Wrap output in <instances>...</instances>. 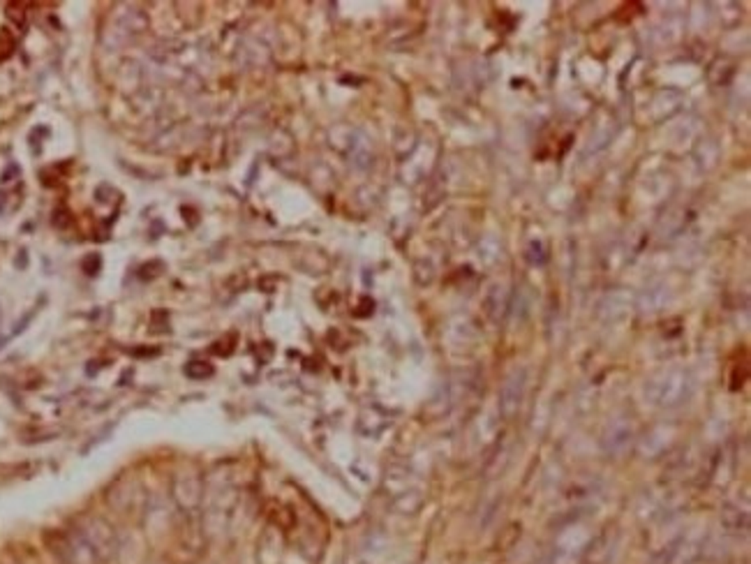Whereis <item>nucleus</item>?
Wrapping results in <instances>:
<instances>
[{
	"instance_id": "nucleus-2",
	"label": "nucleus",
	"mask_w": 751,
	"mask_h": 564,
	"mask_svg": "<svg viewBox=\"0 0 751 564\" xmlns=\"http://www.w3.org/2000/svg\"><path fill=\"white\" fill-rule=\"evenodd\" d=\"M590 534L583 530H576L571 527V532H564L555 544V553H553V562L555 564H580L583 558L587 555V546H590Z\"/></svg>"
},
{
	"instance_id": "nucleus-3",
	"label": "nucleus",
	"mask_w": 751,
	"mask_h": 564,
	"mask_svg": "<svg viewBox=\"0 0 751 564\" xmlns=\"http://www.w3.org/2000/svg\"><path fill=\"white\" fill-rule=\"evenodd\" d=\"M684 393V379L682 377H668L659 382V393H656V398H659L661 405H673L682 398Z\"/></svg>"
},
{
	"instance_id": "nucleus-1",
	"label": "nucleus",
	"mask_w": 751,
	"mask_h": 564,
	"mask_svg": "<svg viewBox=\"0 0 751 564\" xmlns=\"http://www.w3.org/2000/svg\"><path fill=\"white\" fill-rule=\"evenodd\" d=\"M79 537L86 541V546L90 548V553L95 555L97 562H106L111 560L116 551H118V541H116V534L104 520H90L88 525L79 532Z\"/></svg>"
}]
</instances>
